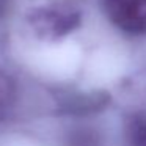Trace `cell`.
<instances>
[{
    "label": "cell",
    "instance_id": "3",
    "mask_svg": "<svg viewBox=\"0 0 146 146\" xmlns=\"http://www.w3.org/2000/svg\"><path fill=\"white\" fill-rule=\"evenodd\" d=\"M124 146H146V110L130 111L124 119Z\"/></svg>",
    "mask_w": 146,
    "mask_h": 146
},
{
    "label": "cell",
    "instance_id": "5",
    "mask_svg": "<svg viewBox=\"0 0 146 146\" xmlns=\"http://www.w3.org/2000/svg\"><path fill=\"white\" fill-rule=\"evenodd\" d=\"M66 146H102L101 135L91 127H77L68 135Z\"/></svg>",
    "mask_w": 146,
    "mask_h": 146
},
{
    "label": "cell",
    "instance_id": "1",
    "mask_svg": "<svg viewBox=\"0 0 146 146\" xmlns=\"http://www.w3.org/2000/svg\"><path fill=\"white\" fill-rule=\"evenodd\" d=\"M25 21L33 35L42 41H58L77 30L82 24L79 10L68 5H41L27 11Z\"/></svg>",
    "mask_w": 146,
    "mask_h": 146
},
{
    "label": "cell",
    "instance_id": "4",
    "mask_svg": "<svg viewBox=\"0 0 146 146\" xmlns=\"http://www.w3.org/2000/svg\"><path fill=\"white\" fill-rule=\"evenodd\" d=\"M16 80L11 74L0 68V119H3L16 101Z\"/></svg>",
    "mask_w": 146,
    "mask_h": 146
},
{
    "label": "cell",
    "instance_id": "2",
    "mask_svg": "<svg viewBox=\"0 0 146 146\" xmlns=\"http://www.w3.org/2000/svg\"><path fill=\"white\" fill-rule=\"evenodd\" d=\"M108 22L130 36L146 35V0H99Z\"/></svg>",
    "mask_w": 146,
    "mask_h": 146
}]
</instances>
